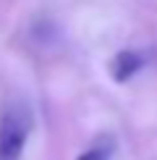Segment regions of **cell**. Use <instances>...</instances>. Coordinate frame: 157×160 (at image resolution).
Instances as JSON below:
<instances>
[{
	"label": "cell",
	"mask_w": 157,
	"mask_h": 160,
	"mask_svg": "<svg viewBox=\"0 0 157 160\" xmlns=\"http://www.w3.org/2000/svg\"><path fill=\"white\" fill-rule=\"evenodd\" d=\"M29 137V118L18 105H8L0 113V160H16Z\"/></svg>",
	"instance_id": "6da1fadb"
},
{
	"label": "cell",
	"mask_w": 157,
	"mask_h": 160,
	"mask_svg": "<svg viewBox=\"0 0 157 160\" xmlns=\"http://www.w3.org/2000/svg\"><path fill=\"white\" fill-rule=\"evenodd\" d=\"M141 68H144V55L139 50H121V52H115L113 61H110V76H113L118 84L128 82V79L136 76Z\"/></svg>",
	"instance_id": "7a4b0ae2"
},
{
	"label": "cell",
	"mask_w": 157,
	"mask_h": 160,
	"mask_svg": "<svg viewBox=\"0 0 157 160\" xmlns=\"http://www.w3.org/2000/svg\"><path fill=\"white\" fill-rule=\"evenodd\" d=\"M113 147H115L113 139H107V137L97 139V142L92 144V147H87L76 160H110V158H113Z\"/></svg>",
	"instance_id": "3957f363"
}]
</instances>
